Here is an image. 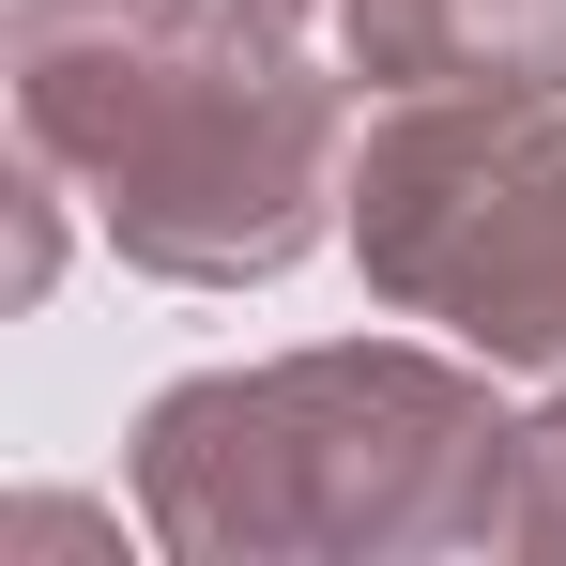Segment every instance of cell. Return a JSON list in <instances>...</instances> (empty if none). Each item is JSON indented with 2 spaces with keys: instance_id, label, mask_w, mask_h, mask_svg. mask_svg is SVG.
<instances>
[{
  "instance_id": "obj_1",
  "label": "cell",
  "mask_w": 566,
  "mask_h": 566,
  "mask_svg": "<svg viewBox=\"0 0 566 566\" xmlns=\"http://www.w3.org/2000/svg\"><path fill=\"white\" fill-rule=\"evenodd\" d=\"M15 154L107 214L138 276L261 291L353 199V62L322 0H15Z\"/></svg>"
},
{
  "instance_id": "obj_4",
  "label": "cell",
  "mask_w": 566,
  "mask_h": 566,
  "mask_svg": "<svg viewBox=\"0 0 566 566\" xmlns=\"http://www.w3.org/2000/svg\"><path fill=\"white\" fill-rule=\"evenodd\" d=\"M353 93H566V0H322Z\"/></svg>"
},
{
  "instance_id": "obj_3",
  "label": "cell",
  "mask_w": 566,
  "mask_h": 566,
  "mask_svg": "<svg viewBox=\"0 0 566 566\" xmlns=\"http://www.w3.org/2000/svg\"><path fill=\"white\" fill-rule=\"evenodd\" d=\"M398 322L490 368H566V93H398L337 199Z\"/></svg>"
},
{
  "instance_id": "obj_2",
  "label": "cell",
  "mask_w": 566,
  "mask_h": 566,
  "mask_svg": "<svg viewBox=\"0 0 566 566\" xmlns=\"http://www.w3.org/2000/svg\"><path fill=\"white\" fill-rule=\"evenodd\" d=\"M123 490L169 566H413L521 536V429L490 413V353L337 337L169 382Z\"/></svg>"
},
{
  "instance_id": "obj_5",
  "label": "cell",
  "mask_w": 566,
  "mask_h": 566,
  "mask_svg": "<svg viewBox=\"0 0 566 566\" xmlns=\"http://www.w3.org/2000/svg\"><path fill=\"white\" fill-rule=\"evenodd\" d=\"M505 552H552L566 566V398L521 429V536H505Z\"/></svg>"
}]
</instances>
